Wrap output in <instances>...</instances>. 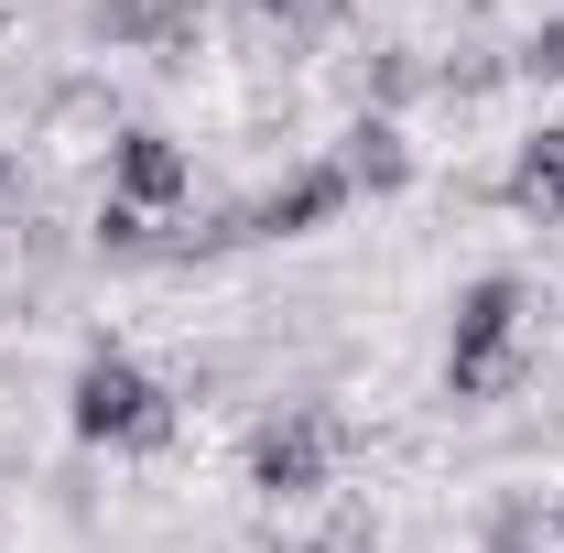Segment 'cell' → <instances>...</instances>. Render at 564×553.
<instances>
[{"instance_id": "2", "label": "cell", "mask_w": 564, "mask_h": 553, "mask_svg": "<svg viewBox=\"0 0 564 553\" xmlns=\"http://www.w3.org/2000/svg\"><path fill=\"white\" fill-rule=\"evenodd\" d=\"M358 456V423L326 413V402H272V413L250 423V445H239V467L250 488L272 499V510H304V499H326V478Z\"/></svg>"}, {"instance_id": "4", "label": "cell", "mask_w": 564, "mask_h": 553, "mask_svg": "<svg viewBox=\"0 0 564 553\" xmlns=\"http://www.w3.org/2000/svg\"><path fill=\"white\" fill-rule=\"evenodd\" d=\"M326 217H348V174L315 152V163H293L282 185H261V196H250V239H315Z\"/></svg>"}, {"instance_id": "8", "label": "cell", "mask_w": 564, "mask_h": 553, "mask_svg": "<svg viewBox=\"0 0 564 553\" xmlns=\"http://www.w3.org/2000/svg\"><path fill=\"white\" fill-rule=\"evenodd\" d=\"M228 22H239V44L250 55H315L337 22H348V0H228Z\"/></svg>"}, {"instance_id": "7", "label": "cell", "mask_w": 564, "mask_h": 553, "mask_svg": "<svg viewBox=\"0 0 564 553\" xmlns=\"http://www.w3.org/2000/svg\"><path fill=\"white\" fill-rule=\"evenodd\" d=\"M499 207L532 217V228H564V120L510 141V163H499Z\"/></svg>"}, {"instance_id": "9", "label": "cell", "mask_w": 564, "mask_h": 553, "mask_svg": "<svg viewBox=\"0 0 564 553\" xmlns=\"http://www.w3.org/2000/svg\"><path fill=\"white\" fill-rule=\"evenodd\" d=\"M510 87V55H499L489 33H456L445 55H423V98H445V109H478Z\"/></svg>"}, {"instance_id": "18", "label": "cell", "mask_w": 564, "mask_h": 553, "mask_svg": "<svg viewBox=\"0 0 564 553\" xmlns=\"http://www.w3.org/2000/svg\"><path fill=\"white\" fill-rule=\"evenodd\" d=\"M543 553H564V499H554V510H543Z\"/></svg>"}, {"instance_id": "5", "label": "cell", "mask_w": 564, "mask_h": 553, "mask_svg": "<svg viewBox=\"0 0 564 553\" xmlns=\"http://www.w3.org/2000/svg\"><path fill=\"white\" fill-rule=\"evenodd\" d=\"M337 174H348V196H402L423 174V152L402 120H369V109H348V131H337V152H326Z\"/></svg>"}, {"instance_id": "15", "label": "cell", "mask_w": 564, "mask_h": 553, "mask_svg": "<svg viewBox=\"0 0 564 553\" xmlns=\"http://www.w3.org/2000/svg\"><path fill=\"white\" fill-rule=\"evenodd\" d=\"M141 22H152V0H87V11H76V33H87L98 55H141Z\"/></svg>"}, {"instance_id": "1", "label": "cell", "mask_w": 564, "mask_h": 553, "mask_svg": "<svg viewBox=\"0 0 564 553\" xmlns=\"http://www.w3.org/2000/svg\"><path fill=\"white\" fill-rule=\"evenodd\" d=\"M66 434H76V445L174 456V434H185V423H174V391L141 369L131 347H109V337H98L87 358H76V380H66Z\"/></svg>"}, {"instance_id": "10", "label": "cell", "mask_w": 564, "mask_h": 553, "mask_svg": "<svg viewBox=\"0 0 564 553\" xmlns=\"http://www.w3.org/2000/svg\"><path fill=\"white\" fill-rule=\"evenodd\" d=\"M348 98L369 109V120H402V109L423 98V55L413 44H369V55L348 66Z\"/></svg>"}, {"instance_id": "16", "label": "cell", "mask_w": 564, "mask_h": 553, "mask_svg": "<svg viewBox=\"0 0 564 553\" xmlns=\"http://www.w3.org/2000/svg\"><path fill=\"white\" fill-rule=\"evenodd\" d=\"M510 76H532V87H564V11H554V22H532V33L510 44Z\"/></svg>"}, {"instance_id": "17", "label": "cell", "mask_w": 564, "mask_h": 553, "mask_svg": "<svg viewBox=\"0 0 564 553\" xmlns=\"http://www.w3.org/2000/svg\"><path fill=\"white\" fill-rule=\"evenodd\" d=\"M0 207H22V152H11V131H0Z\"/></svg>"}, {"instance_id": "6", "label": "cell", "mask_w": 564, "mask_h": 553, "mask_svg": "<svg viewBox=\"0 0 564 553\" xmlns=\"http://www.w3.org/2000/svg\"><path fill=\"white\" fill-rule=\"evenodd\" d=\"M521 304L532 282L521 272H478L456 304H445V358H489V347H521Z\"/></svg>"}, {"instance_id": "3", "label": "cell", "mask_w": 564, "mask_h": 553, "mask_svg": "<svg viewBox=\"0 0 564 553\" xmlns=\"http://www.w3.org/2000/svg\"><path fill=\"white\" fill-rule=\"evenodd\" d=\"M109 196L141 217H185V196H196V152L174 131H152V120H131V131H109Z\"/></svg>"}, {"instance_id": "14", "label": "cell", "mask_w": 564, "mask_h": 553, "mask_svg": "<svg viewBox=\"0 0 564 553\" xmlns=\"http://www.w3.org/2000/svg\"><path fill=\"white\" fill-rule=\"evenodd\" d=\"M109 120H120L109 76H55L44 87V131H109Z\"/></svg>"}, {"instance_id": "12", "label": "cell", "mask_w": 564, "mask_h": 553, "mask_svg": "<svg viewBox=\"0 0 564 553\" xmlns=\"http://www.w3.org/2000/svg\"><path fill=\"white\" fill-rule=\"evenodd\" d=\"M510 391H532V358H521V347H489V358H445V402H456V413H478V402H510Z\"/></svg>"}, {"instance_id": "11", "label": "cell", "mask_w": 564, "mask_h": 553, "mask_svg": "<svg viewBox=\"0 0 564 553\" xmlns=\"http://www.w3.org/2000/svg\"><path fill=\"white\" fill-rule=\"evenodd\" d=\"M141 55H152V76H196V55H207V0H152Z\"/></svg>"}, {"instance_id": "13", "label": "cell", "mask_w": 564, "mask_h": 553, "mask_svg": "<svg viewBox=\"0 0 564 553\" xmlns=\"http://www.w3.org/2000/svg\"><path fill=\"white\" fill-rule=\"evenodd\" d=\"M87 250H98V261H163V217H141V207H120V196H98Z\"/></svg>"}]
</instances>
